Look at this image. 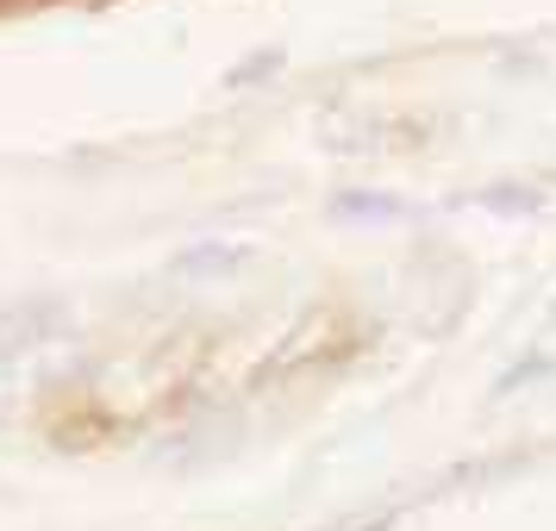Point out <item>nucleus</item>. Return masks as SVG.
Returning <instances> with one entry per match:
<instances>
[]
</instances>
